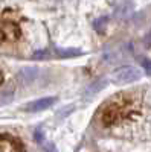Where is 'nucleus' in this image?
<instances>
[{
	"label": "nucleus",
	"instance_id": "1",
	"mask_svg": "<svg viewBox=\"0 0 151 152\" xmlns=\"http://www.w3.org/2000/svg\"><path fill=\"white\" fill-rule=\"evenodd\" d=\"M130 102L125 97H121L119 100H115L105 111H104V117L102 120L107 123V125H111V123H115L116 120L122 119L124 117V114L125 111H128L130 110Z\"/></svg>",
	"mask_w": 151,
	"mask_h": 152
},
{
	"label": "nucleus",
	"instance_id": "2",
	"mask_svg": "<svg viewBox=\"0 0 151 152\" xmlns=\"http://www.w3.org/2000/svg\"><path fill=\"white\" fill-rule=\"evenodd\" d=\"M142 73L137 70L136 67H131V66H125V67H121L118 69L115 73H113V79L116 82L122 84V82H133V81H137L141 79Z\"/></svg>",
	"mask_w": 151,
	"mask_h": 152
},
{
	"label": "nucleus",
	"instance_id": "3",
	"mask_svg": "<svg viewBox=\"0 0 151 152\" xmlns=\"http://www.w3.org/2000/svg\"><path fill=\"white\" fill-rule=\"evenodd\" d=\"M55 97H43V99H38V100H34V102H29L26 107H24V111L28 113H38V111H43V110H47L52 104H55Z\"/></svg>",
	"mask_w": 151,
	"mask_h": 152
},
{
	"label": "nucleus",
	"instance_id": "4",
	"mask_svg": "<svg viewBox=\"0 0 151 152\" xmlns=\"http://www.w3.org/2000/svg\"><path fill=\"white\" fill-rule=\"evenodd\" d=\"M12 97H14V93H12V87L8 84L5 85L2 90H0V105H5V104H9Z\"/></svg>",
	"mask_w": 151,
	"mask_h": 152
},
{
	"label": "nucleus",
	"instance_id": "5",
	"mask_svg": "<svg viewBox=\"0 0 151 152\" xmlns=\"http://www.w3.org/2000/svg\"><path fill=\"white\" fill-rule=\"evenodd\" d=\"M141 64H142V67L145 69V72H147L148 75H151V59H148V58H141Z\"/></svg>",
	"mask_w": 151,
	"mask_h": 152
},
{
	"label": "nucleus",
	"instance_id": "6",
	"mask_svg": "<svg viewBox=\"0 0 151 152\" xmlns=\"http://www.w3.org/2000/svg\"><path fill=\"white\" fill-rule=\"evenodd\" d=\"M44 142H46V140H44ZM44 142H43V143H40V145L43 146V149H44V152H58L54 143H50V142H47V143H44Z\"/></svg>",
	"mask_w": 151,
	"mask_h": 152
}]
</instances>
